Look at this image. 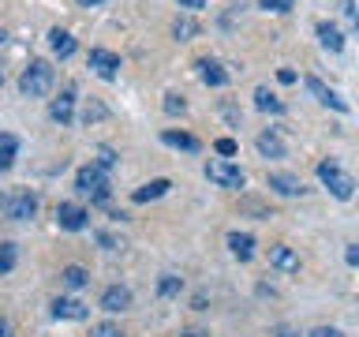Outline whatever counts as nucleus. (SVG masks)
I'll list each match as a JSON object with an SVG mask.
<instances>
[{
    "label": "nucleus",
    "instance_id": "obj_1",
    "mask_svg": "<svg viewBox=\"0 0 359 337\" xmlns=\"http://www.w3.org/2000/svg\"><path fill=\"white\" fill-rule=\"evenodd\" d=\"M53 90V64L49 60H30L27 72L19 75V94L22 98H45Z\"/></svg>",
    "mask_w": 359,
    "mask_h": 337
},
{
    "label": "nucleus",
    "instance_id": "obj_2",
    "mask_svg": "<svg viewBox=\"0 0 359 337\" xmlns=\"http://www.w3.org/2000/svg\"><path fill=\"white\" fill-rule=\"evenodd\" d=\"M318 180H322L325 187H330V195L341 199V202H348V199L355 195V180L348 176L337 161H322V165H318Z\"/></svg>",
    "mask_w": 359,
    "mask_h": 337
},
{
    "label": "nucleus",
    "instance_id": "obj_3",
    "mask_svg": "<svg viewBox=\"0 0 359 337\" xmlns=\"http://www.w3.org/2000/svg\"><path fill=\"white\" fill-rule=\"evenodd\" d=\"M75 191L79 195H90L94 202H105L109 199V176L101 173L97 165H83L75 173Z\"/></svg>",
    "mask_w": 359,
    "mask_h": 337
},
{
    "label": "nucleus",
    "instance_id": "obj_4",
    "mask_svg": "<svg viewBox=\"0 0 359 337\" xmlns=\"http://www.w3.org/2000/svg\"><path fill=\"white\" fill-rule=\"evenodd\" d=\"M206 180H210V184H217V187H229V191H240L247 184L243 168L232 165L229 157H213V161L206 165Z\"/></svg>",
    "mask_w": 359,
    "mask_h": 337
},
{
    "label": "nucleus",
    "instance_id": "obj_5",
    "mask_svg": "<svg viewBox=\"0 0 359 337\" xmlns=\"http://www.w3.org/2000/svg\"><path fill=\"white\" fill-rule=\"evenodd\" d=\"M34 213H38V195H30V191H19V195L4 199V218L8 221H30Z\"/></svg>",
    "mask_w": 359,
    "mask_h": 337
},
{
    "label": "nucleus",
    "instance_id": "obj_6",
    "mask_svg": "<svg viewBox=\"0 0 359 337\" xmlns=\"http://www.w3.org/2000/svg\"><path fill=\"white\" fill-rule=\"evenodd\" d=\"M86 64L94 67V75L109 79V83H112V79L120 75V56H116V53H109V49H90Z\"/></svg>",
    "mask_w": 359,
    "mask_h": 337
},
{
    "label": "nucleus",
    "instance_id": "obj_7",
    "mask_svg": "<svg viewBox=\"0 0 359 337\" xmlns=\"http://www.w3.org/2000/svg\"><path fill=\"white\" fill-rule=\"evenodd\" d=\"M269 266L280 274H299V255L288 244H269Z\"/></svg>",
    "mask_w": 359,
    "mask_h": 337
},
{
    "label": "nucleus",
    "instance_id": "obj_8",
    "mask_svg": "<svg viewBox=\"0 0 359 337\" xmlns=\"http://www.w3.org/2000/svg\"><path fill=\"white\" fill-rule=\"evenodd\" d=\"M86 218H90V213H86L83 206H75V202H60V206H56V225H60V229H67V232L86 229Z\"/></svg>",
    "mask_w": 359,
    "mask_h": 337
},
{
    "label": "nucleus",
    "instance_id": "obj_9",
    "mask_svg": "<svg viewBox=\"0 0 359 337\" xmlns=\"http://www.w3.org/2000/svg\"><path fill=\"white\" fill-rule=\"evenodd\" d=\"M128 308H131V289L128 285H109L105 292H101V311L120 315V311H128Z\"/></svg>",
    "mask_w": 359,
    "mask_h": 337
},
{
    "label": "nucleus",
    "instance_id": "obj_10",
    "mask_svg": "<svg viewBox=\"0 0 359 337\" xmlns=\"http://www.w3.org/2000/svg\"><path fill=\"white\" fill-rule=\"evenodd\" d=\"M266 187L269 191H277V195H288V199H296V195H303V180L299 176H292V173H269L266 176Z\"/></svg>",
    "mask_w": 359,
    "mask_h": 337
},
{
    "label": "nucleus",
    "instance_id": "obj_11",
    "mask_svg": "<svg viewBox=\"0 0 359 337\" xmlns=\"http://www.w3.org/2000/svg\"><path fill=\"white\" fill-rule=\"evenodd\" d=\"M49 117L60 124V128H67V124H72V117H75V90H72V86H67L64 94L49 105Z\"/></svg>",
    "mask_w": 359,
    "mask_h": 337
},
{
    "label": "nucleus",
    "instance_id": "obj_12",
    "mask_svg": "<svg viewBox=\"0 0 359 337\" xmlns=\"http://www.w3.org/2000/svg\"><path fill=\"white\" fill-rule=\"evenodd\" d=\"M307 90L322 101V105H330V109H337V112H348V101H344V98H337L333 90L322 83V79H314V75H311V79H307Z\"/></svg>",
    "mask_w": 359,
    "mask_h": 337
},
{
    "label": "nucleus",
    "instance_id": "obj_13",
    "mask_svg": "<svg viewBox=\"0 0 359 337\" xmlns=\"http://www.w3.org/2000/svg\"><path fill=\"white\" fill-rule=\"evenodd\" d=\"M53 319H90V308L79 300H67V296H56L53 300Z\"/></svg>",
    "mask_w": 359,
    "mask_h": 337
},
{
    "label": "nucleus",
    "instance_id": "obj_14",
    "mask_svg": "<svg viewBox=\"0 0 359 337\" xmlns=\"http://www.w3.org/2000/svg\"><path fill=\"white\" fill-rule=\"evenodd\" d=\"M161 143L172 146V150H187V154L202 150V143L195 139V135H187V131H161Z\"/></svg>",
    "mask_w": 359,
    "mask_h": 337
},
{
    "label": "nucleus",
    "instance_id": "obj_15",
    "mask_svg": "<svg viewBox=\"0 0 359 337\" xmlns=\"http://www.w3.org/2000/svg\"><path fill=\"white\" fill-rule=\"evenodd\" d=\"M255 146H258V154H262V157H285V154H288L285 139H280V135H273V131H262Z\"/></svg>",
    "mask_w": 359,
    "mask_h": 337
},
{
    "label": "nucleus",
    "instance_id": "obj_16",
    "mask_svg": "<svg viewBox=\"0 0 359 337\" xmlns=\"http://www.w3.org/2000/svg\"><path fill=\"white\" fill-rule=\"evenodd\" d=\"M168 187H172V180H150V184H142L139 191L131 195V202H154V199H161V195H168Z\"/></svg>",
    "mask_w": 359,
    "mask_h": 337
},
{
    "label": "nucleus",
    "instance_id": "obj_17",
    "mask_svg": "<svg viewBox=\"0 0 359 337\" xmlns=\"http://www.w3.org/2000/svg\"><path fill=\"white\" fill-rule=\"evenodd\" d=\"M229 251L240 258V263H247V258L255 255V236L251 232H229Z\"/></svg>",
    "mask_w": 359,
    "mask_h": 337
},
{
    "label": "nucleus",
    "instance_id": "obj_18",
    "mask_svg": "<svg viewBox=\"0 0 359 337\" xmlns=\"http://www.w3.org/2000/svg\"><path fill=\"white\" fill-rule=\"evenodd\" d=\"M198 75H202V83H206V86H224V83H229V72H224L217 60H198Z\"/></svg>",
    "mask_w": 359,
    "mask_h": 337
},
{
    "label": "nucleus",
    "instance_id": "obj_19",
    "mask_svg": "<svg viewBox=\"0 0 359 337\" xmlns=\"http://www.w3.org/2000/svg\"><path fill=\"white\" fill-rule=\"evenodd\" d=\"M318 41H322V49H330V53L344 49V34L337 30L333 22H318Z\"/></svg>",
    "mask_w": 359,
    "mask_h": 337
},
{
    "label": "nucleus",
    "instance_id": "obj_20",
    "mask_svg": "<svg viewBox=\"0 0 359 337\" xmlns=\"http://www.w3.org/2000/svg\"><path fill=\"white\" fill-rule=\"evenodd\" d=\"M49 45H53V53L60 56V60H67V56L75 53V38H72L67 30H60V27H56V30H49Z\"/></svg>",
    "mask_w": 359,
    "mask_h": 337
},
{
    "label": "nucleus",
    "instance_id": "obj_21",
    "mask_svg": "<svg viewBox=\"0 0 359 337\" xmlns=\"http://www.w3.org/2000/svg\"><path fill=\"white\" fill-rule=\"evenodd\" d=\"M60 281H64V289H86L90 285V270L86 266H64L60 270Z\"/></svg>",
    "mask_w": 359,
    "mask_h": 337
},
{
    "label": "nucleus",
    "instance_id": "obj_22",
    "mask_svg": "<svg viewBox=\"0 0 359 337\" xmlns=\"http://www.w3.org/2000/svg\"><path fill=\"white\" fill-rule=\"evenodd\" d=\"M15 154H19V139L11 131H0V168H11Z\"/></svg>",
    "mask_w": 359,
    "mask_h": 337
},
{
    "label": "nucleus",
    "instance_id": "obj_23",
    "mask_svg": "<svg viewBox=\"0 0 359 337\" xmlns=\"http://www.w3.org/2000/svg\"><path fill=\"white\" fill-rule=\"evenodd\" d=\"M255 105L262 109V112H273V117H280V112H285V101L273 98L266 86H258V90H255Z\"/></svg>",
    "mask_w": 359,
    "mask_h": 337
},
{
    "label": "nucleus",
    "instance_id": "obj_24",
    "mask_svg": "<svg viewBox=\"0 0 359 337\" xmlns=\"http://www.w3.org/2000/svg\"><path fill=\"white\" fill-rule=\"evenodd\" d=\"M19 263V251H15V244H8V240H0V277L11 274Z\"/></svg>",
    "mask_w": 359,
    "mask_h": 337
},
{
    "label": "nucleus",
    "instance_id": "obj_25",
    "mask_svg": "<svg viewBox=\"0 0 359 337\" xmlns=\"http://www.w3.org/2000/svg\"><path fill=\"white\" fill-rule=\"evenodd\" d=\"M180 289H184V277L176 274H161V281H157V292L168 300V296H180Z\"/></svg>",
    "mask_w": 359,
    "mask_h": 337
},
{
    "label": "nucleus",
    "instance_id": "obj_26",
    "mask_svg": "<svg viewBox=\"0 0 359 337\" xmlns=\"http://www.w3.org/2000/svg\"><path fill=\"white\" fill-rule=\"evenodd\" d=\"M172 34H176V41H191L198 34V22L195 19H176L172 22Z\"/></svg>",
    "mask_w": 359,
    "mask_h": 337
},
{
    "label": "nucleus",
    "instance_id": "obj_27",
    "mask_svg": "<svg viewBox=\"0 0 359 337\" xmlns=\"http://www.w3.org/2000/svg\"><path fill=\"white\" fill-rule=\"evenodd\" d=\"M116 161H120V157H116V150H112V146H101V150H97V168H101V173L116 168Z\"/></svg>",
    "mask_w": 359,
    "mask_h": 337
},
{
    "label": "nucleus",
    "instance_id": "obj_28",
    "mask_svg": "<svg viewBox=\"0 0 359 337\" xmlns=\"http://www.w3.org/2000/svg\"><path fill=\"white\" fill-rule=\"evenodd\" d=\"M161 109L168 112V117H180V112L187 109V101L180 98V94H165V101H161Z\"/></svg>",
    "mask_w": 359,
    "mask_h": 337
},
{
    "label": "nucleus",
    "instance_id": "obj_29",
    "mask_svg": "<svg viewBox=\"0 0 359 337\" xmlns=\"http://www.w3.org/2000/svg\"><path fill=\"white\" fill-rule=\"evenodd\" d=\"M90 337H123V330L116 322H97V326H90Z\"/></svg>",
    "mask_w": 359,
    "mask_h": 337
},
{
    "label": "nucleus",
    "instance_id": "obj_30",
    "mask_svg": "<svg viewBox=\"0 0 359 337\" xmlns=\"http://www.w3.org/2000/svg\"><path fill=\"white\" fill-rule=\"evenodd\" d=\"M258 4H262L266 11H292V4H296V0H258Z\"/></svg>",
    "mask_w": 359,
    "mask_h": 337
},
{
    "label": "nucleus",
    "instance_id": "obj_31",
    "mask_svg": "<svg viewBox=\"0 0 359 337\" xmlns=\"http://www.w3.org/2000/svg\"><path fill=\"white\" fill-rule=\"evenodd\" d=\"M109 117V112H105V105H97V101H94V105H90L86 112H83V120L86 124H94V120H105Z\"/></svg>",
    "mask_w": 359,
    "mask_h": 337
},
{
    "label": "nucleus",
    "instance_id": "obj_32",
    "mask_svg": "<svg viewBox=\"0 0 359 337\" xmlns=\"http://www.w3.org/2000/svg\"><path fill=\"white\" fill-rule=\"evenodd\" d=\"M273 337H303L296 326H288V322H280V326H273Z\"/></svg>",
    "mask_w": 359,
    "mask_h": 337
},
{
    "label": "nucleus",
    "instance_id": "obj_33",
    "mask_svg": "<svg viewBox=\"0 0 359 337\" xmlns=\"http://www.w3.org/2000/svg\"><path fill=\"white\" fill-rule=\"evenodd\" d=\"M307 337H344L341 330H333V326H318V330H311Z\"/></svg>",
    "mask_w": 359,
    "mask_h": 337
},
{
    "label": "nucleus",
    "instance_id": "obj_34",
    "mask_svg": "<svg viewBox=\"0 0 359 337\" xmlns=\"http://www.w3.org/2000/svg\"><path fill=\"white\" fill-rule=\"evenodd\" d=\"M217 154L232 157V154H236V143H232V139H217Z\"/></svg>",
    "mask_w": 359,
    "mask_h": 337
},
{
    "label": "nucleus",
    "instance_id": "obj_35",
    "mask_svg": "<svg viewBox=\"0 0 359 337\" xmlns=\"http://www.w3.org/2000/svg\"><path fill=\"white\" fill-rule=\"evenodd\" d=\"M97 244H101V247H105V251H116V240H112V236H109V232H97Z\"/></svg>",
    "mask_w": 359,
    "mask_h": 337
},
{
    "label": "nucleus",
    "instance_id": "obj_36",
    "mask_svg": "<svg viewBox=\"0 0 359 337\" xmlns=\"http://www.w3.org/2000/svg\"><path fill=\"white\" fill-rule=\"evenodd\" d=\"M344 258H348V266H355V263H359V247H355V244H348V251H344Z\"/></svg>",
    "mask_w": 359,
    "mask_h": 337
},
{
    "label": "nucleus",
    "instance_id": "obj_37",
    "mask_svg": "<svg viewBox=\"0 0 359 337\" xmlns=\"http://www.w3.org/2000/svg\"><path fill=\"white\" fill-rule=\"evenodd\" d=\"M0 337H15V326H11L8 319H0Z\"/></svg>",
    "mask_w": 359,
    "mask_h": 337
},
{
    "label": "nucleus",
    "instance_id": "obj_38",
    "mask_svg": "<svg viewBox=\"0 0 359 337\" xmlns=\"http://www.w3.org/2000/svg\"><path fill=\"white\" fill-rule=\"evenodd\" d=\"M180 8H191V11H198V8H206V0H180Z\"/></svg>",
    "mask_w": 359,
    "mask_h": 337
},
{
    "label": "nucleus",
    "instance_id": "obj_39",
    "mask_svg": "<svg viewBox=\"0 0 359 337\" xmlns=\"http://www.w3.org/2000/svg\"><path fill=\"white\" fill-rule=\"evenodd\" d=\"M277 79H280V83H296V72H288V67H280V72H277Z\"/></svg>",
    "mask_w": 359,
    "mask_h": 337
},
{
    "label": "nucleus",
    "instance_id": "obj_40",
    "mask_svg": "<svg viewBox=\"0 0 359 337\" xmlns=\"http://www.w3.org/2000/svg\"><path fill=\"white\" fill-rule=\"evenodd\" d=\"M79 4H83V8H94V4H101V0H79Z\"/></svg>",
    "mask_w": 359,
    "mask_h": 337
},
{
    "label": "nucleus",
    "instance_id": "obj_41",
    "mask_svg": "<svg viewBox=\"0 0 359 337\" xmlns=\"http://www.w3.org/2000/svg\"><path fill=\"white\" fill-rule=\"evenodd\" d=\"M184 337H206V333H198V330H195V333H184Z\"/></svg>",
    "mask_w": 359,
    "mask_h": 337
},
{
    "label": "nucleus",
    "instance_id": "obj_42",
    "mask_svg": "<svg viewBox=\"0 0 359 337\" xmlns=\"http://www.w3.org/2000/svg\"><path fill=\"white\" fill-rule=\"evenodd\" d=\"M4 38H8V34H4V30H0V45H4Z\"/></svg>",
    "mask_w": 359,
    "mask_h": 337
}]
</instances>
